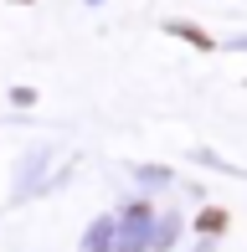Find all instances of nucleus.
<instances>
[{"instance_id":"nucleus-1","label":"nucleus","mask_w":247,"mask_h":252,"mask_svg":"<svg viewBox=\"0 0 247 252\" xmlns=\"http://www.w3.org/2000/svg\"><path fill=\"white\" fill-rule=\"evenodd\" d=\"M170 31H181V36H185V41H196V47H211L206 31H196V26H170Z\"/></svg>"}]
</instances>
